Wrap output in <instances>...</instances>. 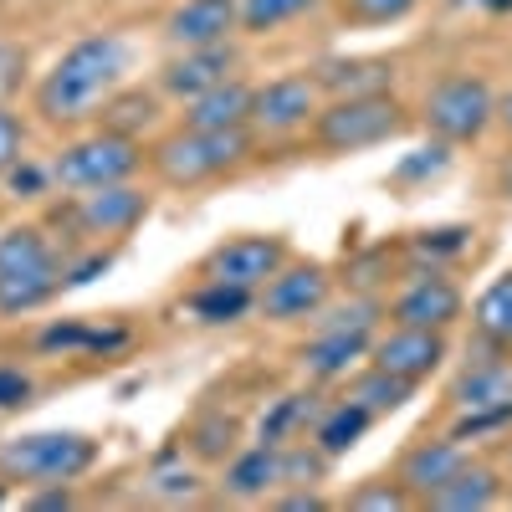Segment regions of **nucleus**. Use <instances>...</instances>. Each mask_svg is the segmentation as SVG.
Returning a JSON list of instances; mask_svg holds the SVG:
<instances>
[{
  "label": "nucleus",
  "instance_id": "nucleus-1",
  "mask_svg": "<svg viewBox=\"0 0 512 512\" xmlns=\"http://www.w3.org/2000/svg\"><path fill=\"white\" fill-rule=\"evenodd\" d=\"M128 72V41L118 31H93L72 41L52 62V72L36 82V113L47 123H77L93 108H103Z\"/></svg>",
  "mask_w": 512,
  "mask_h": 512
},
{
  "label": "nucleus",
  "instance_id": "nucleus-2",
  "mask_svg": "<svg viewBox=\"0 0 512 512\" xmlns=\"http://www.w3.org/2000/svg\"><path fill=\"white\" fill-rule=\"evenodd\" d=\"M67 282V262L47 241L41 226H11L0 231V313L16 318L41 303H52Z\"/></svg>",
  "mask_w": 512,
  "mask_h": 512
},
{
  "label": "nucleus",
  "instance_id": "nucleus-3",
  "mask_svg": "<svg viewBox=\"0 0 512 512\" xmlns=\"http://www.w3.org/2000/svg\"><path fill=\"white\" fill-rule=\"evenodd\" d=\"M251 154V128H221V134H210V128H180V134H169L154 144L149 164L164 185H210L231 175L236 164H246Z\"/></svg>",
  "mask_w": 512,
  "mask_h": 512
},
{
  "label": "nucleus",
  "instance_id": "nucleus-4",
  "mask_svg": "<svg viewBox=\"0 0 512 512\" xmlns=\"http://www.w3.org/2000/svg\"><path fill=\"white\" fill-rule=\"evenodd\" d=\"M98 466V441L82 431H31L0 446V477L6 482H31V487H52V482H77Z\"/></svg>",
  "mask_w": 512,
  "mask_h": 512
},
{
  "label": "nucleus",
  "instance_id": "nucleus-5",
  "mask_svg": "<svg viewBox=\"0 0 512 512\" xmlns=\"http://www.w3.org/2000/svg\"><path fill=\"white\" fill-rule=\"evenodd\" d=\"M400 128H405V108L390 93H359V98L323 103L313 139L323 154H364V149L400 139Z\"/></svg>",
  "mask_w": 512,
  "mask_h": 512
},
{
  "label": "nucleus",
  "instance_id": "nucleus-6",
  "mask_svg": "<svg viewBox=\"0 0 512 512\" xmlns=\"http://www.w3.org/2000/svg\"><path fill=\"white\" fill-rule=\"evenodd\" d=\"M144 169V149L139 139L113 134V128H98V134L72 139L57 159H52V180L72 195L82 190H103V185H123Z\"/></svg>",
  "mask_w": 512,
  "mask_h": 512
},
{
  "label": "nucleus",
  "instance_id": "nucleus-7",
  "mask_svg": "<svg viewBox=\"0 0 512 512\" xmlns=\"http://www.w3.org/2000/svg\"><path fill=\"white\" fill-rule=\"evenodd\" d=\"M497 118V93L487 88V77L451 72L425 93V128L441 144H477Z\"/></svg>",
  "mask_w": 512,
  "mask_h": 512
},
{
  "label": "nucleus",
  "instance_id": "nucleus-8",
  "mask_svg": "<svg viewBox=\"0 0 512 512\" xmlns=\"http://www.w3.org/2000/svg\"><path fill=\"white\" fill-rule=\"evenodd\" d=\"M318 113H323V88L308 72H282L251 93V128L262 139L303 134L308 123H318Z\"/></svg>",
  "mask_w": 512,
  "mask_h": 512
},
{
  "label": "nucleus",
  "instance_id": "nucleus-9",
  "mask_svg": "<svg viewBox=\"0 0 512 512\" xmlns=\"http://www.w3.org/2000/svg\"><path fill=\"white\" fill-rule=\"evenodd\" d=\"M451 400L461 410L456 436L502 431V425L512 420V364L507 359H482L472 369H461V379L451 384Z\"/></svg>",
  "mask_w": 512,
  "mask_h": 512
},
{
  "label": "nucleus",
  "instance_id": "nucleus-10",
  "mask_svg": "<svg viewBox=\"0 0 512 512\" xmlns=\"http://www.w3.org/2000/svg\"><path fill=\"white\" fill-rule=\"evenodd\" d=\"M282 267H287V241L282 236H231V241H221L216 251L205 256L200 277L231 282V287H246V292H262Z\"/></svg>",
  "mask_w": 512,
  "mask_h": 512
},
{
  "label": "nucleus",
  "instance_id": "nucleus-11",
  "mask_svg": "<svg viewBox=\"0 0 512 512\" xmlns=\"http://www.w3.org/2000/svg\"><path fill=\"white\" fill-rule=\"evenodd\" d=\"M328 272L318 262H287L262 292H256V308L267 323H303L318 318L328 308Z\"/></svg>",
  "mask_w": 512,
  "mask_h": 512
},
{
  "label": "nucleus",
  "instance_id": "nucleus-12",
  "mask_svg": "<svg viewBox=\"0 0 512 512\" xmlns=\"http://www.w3.org/2000/svg\"><path fill=\"white\" fill-rule=\"evenodd\" d=\"M67 216L77 221L82 236H128L144 216H149V195L134 190V185H103V190H82L72 205H67Z\"/></svg>",
  "mask_w": 512,
  "mask_h": 512
},
{
  "label": "nucleus",
  "instance_id": "nucleus-13",
  "mask_svg": "<svg viewBox=\"0 0 512 512\" xmlns=\"http://www.w3.org/2000/svg\"><path fill=\"white\" fill-rule=\"evenodd\" d=\"M236 62H241V57H236L231 41H216V47H180V57H169V62L159 67V88H164L169 98L190 103V98L210 93L216 82L236 77Z\"/></svg>",
  "mask_w": 512,
  "mask_h": 512
},
{
  "label": "nucleus",
  "instance_id": "nucleus-14",
  "mask_svg": "<svg viewBox=\"0 0 512 512\" xmlns=\"http://www.w3.org/2000/svg\"><path fill=\"white\" fill-rule=\"evenodd\" d=\"M441 359H446V333H436V328H405V323H395L390 333H379L374 349H369V364L390 369V374H400L410 384H420L425 374H436Z\"/></svg>",
  "mask_w": 512,
  "mask_h": 512
},
{
  "label": "nucleus",
  "instance_id": "nucleus-15",
  "mask_svg": "<svg viewBox=\"0 0 512 512\" xmlns=\"http://www.w3.org/2000/svg\"><path fill=\"white\" fill-rule=\"evenodd\" d=\"M461 287L451 282V277H441V272H420L395 303H390V318L395 323H405V328H436V333H446L456 318H461Z\"/></svg>",
  "mask_w": 512,
  "mask_h": 512
},
{
  "label": "nucleus",
  "instance_id": "nucleus-16",
  "mask_svg": "<svg viewBox=\"0 0 512 512\" xmlns=\"http://www.w3.org/2000/svg\"><path fill=\"white\" fill-rule=\"evenodd\" d=\"M241 26V0H180L164 21L169 47H216Z\"/></svg>",
  "mask_w": 512,
  "mask_h": 512
},
{
  "label": "nucleus",
  "instance_id": "nucleus-17",
  "mask_svg": "<svg viewBox=\"0 0 512 512\" xmlns=\"http://www.w3.org/2000/svg\"><path fill=\"white\" fill-rule=\"evenodd\" d=\"M466 466V451H461V436H451V441H420V446H410L405 451V461H400V482L415 492V502H425L431 492H441L456 472Z\"/></svg>",
  "mask_w": 512,
  "mask_h": 512
},
{
  "label": "nucleus",
  "instance_id": "nucleus-18",
  "mask_svg": "<svg viewBox=\"0 0 512 512\" xmlns=\"http://www.w3.org/2000/svg\"><path fill=\"white\" fill-rule=\"evenodd\" d=\"M369 349H374V333L318 328V338L303 344V374H313V379H344L359 359H369Z\"/></svg>",
  "mask_w": 512,
  "mask_h": 512
},
{
  "label": "nucleus",
  "instance_id": "nucleus-19",
  "mask_svg": "<svg viewBox=\"0 0 512 512\" xmlns=\"http://www.w3.org/2000/svg\"><path fill=\"white\" fill-rule=\"evenodd\" d=\"M251 93L256 88L246 77L216 82L210 93L185 103V128H210V134H221V128H251Z\"/></svg>",
  "mask_w": 512,
  "mask_h": 512
},
{
  "label": "nucleus",
  "instance_id": "nucleus-20",
  "mask_svg": "<svg viewBox=\"0 0 512 512\" xmlns=\"http://www.w3.org/2000/svg\"><path fill=\"white\" fill-rule=\"evenodd\" d=\"M277 487H282V446L256 441L251 451L231 456V466H226V497L256 502V497H267Z\"/></svg>",
  "mask_w": 512,
  "mask_h": 512
},
{
  "label": "nucleus",
  "instance_id": "nucleus-21",
  "mask_svg": "<svg viewBox=\"0 0 512 512\" xmlns=\"http://www.w3.org/2000/svg\"><path fill=\"white\" fill-rule=\"evenodd\" d=\"M497 502H502V477L492 466H472V461H466L441 492L425 497V507H436V512H487Z\"/></svg>",
  "mask_w": 512,
  "mask_h": 512
},
{
  "label": "nucleus",
  "instance_id": "nucleus-22",
  "mask_svg": "<svg viewBox=\"0 0 512 512\" xmlns=\"http://www.w3.org/2000/svg\"><path fill=\"white\" fill-rule=\"evenodd\" d=\"M313 77H318V88L333 93V98H359V93H384V88H390L395 67L374 62V57H333Z\"/></svg>",
  "mask_w": 512,
  "mask_h": 512
},
{
  "label": "nucleus",
  "instance_id": "nucleus-23",
  "mask_svg": "<svg viewBox=\"0 0 512 512\" xmlns=\"http://www.w3.org/2000/svg\"><path fill=\"white\" fill-rule=\"evenodd\" d=\"M374 425V415L359 405V400H338V405H323V415H318V425H313V441L328 451V456H344V451H354L359 441H364V431Z\"/></svg>",
  "mask_w": 512,
  "mask_h": 512
},
{
  "label": "nucleus",
  "instance_id": "nucleus-24",
  "mask_svg": "<svg viewBox=\"0 0 512 512\" xmlns=\"http://www.w3.org/2000/svg\"><path fill=\"white\" fill-rule=\"evenodd\" d=\"M410 395H415V384L400 379V374H390V369H379V364H369L364 374L349 379V400H359L374 420H379V415H395Z\"/></svg>",
  "mask_w": 512,
  "mask_h": 512
},
{
  "label": "nucleus",
  "instance_id": "nucleus-25",
  "mask_svg": "<svg viewBox=\"0 0 512 512\" xmlns=\"http://www.w3.org/2000/svg\"><path fill=\"white\" fill-rule=\"evenodd\" d=\"M318 415H323L318 395H282V400L267 410V420H262V441H267V446L303 441V431H308V425H318Z\"/></svg>",
  "mask_w": 512,
  "mask_h": 512
},
{
  "label": "nucleus",
  "instance_id": "nucleus-26",
  "mask_svg": "<svg viewBox=\"0 0 512 512\" xmlns=\"http://www.w3.org/2000/svg\"><path fill=\"white\" fill-rule=\"evenodd\" d=\"M256 308V292H246V287H231V282H200L195 292H190V313L200 318V323H236V318H246Z\"/></svg>",
  "mask_w": 512,
  "mask_h": 512
},
{
  "label": "nucleus",
  "instance_id": "nucleus-27",
  "mask_svg": "<svg viewBox=\"0 0 512 512\" xmlns=\"http://www.w3.org/2000/svg\"><path fill=\"white\" fill-rule=\"evenodd\" d=\"M477 328L497 349H512V272H502L482 297H477Z\"/></svg>",
  "mask_w": 512,
  "mask_h": 512
},
{
  "label": "nucleus",
  "instance_id": "nucleus-28",
  "mask_svg": "<svg viewBox=\"0 0 512 512\" xmlns=\"http://www.w3.org/2000/svg\"><path fill=\"white\" fill-rule=\"evenodd\" d=\"M159 118V98L154 93H113L103 103V128H113V134H128V139H139V128H149Z\"/></svg>",
  "mask_w": 512,
  "mask_h": 512
},
{
  "label": "nucleus",
  "instance_id": "nucleus-29",
  "mask_svg": "<svg viewBox=\"0 0 512 512\" xmlns=\"http://www.w3.org/2000/svg\"><path fill=\"white\" fill-rule=\"evenodd\" d=\"M318 6H323V0H241V31L267 36V31H277V26H287L297 16H308Z\"/></svg>",
  "mask_w": 512,
  "mask_h": 512
},
{
  "label": "nucleus",
  "instance_id": "nucleus-30",
  "mask_svg": "<svg viewBox=\"0 0 512 512\" xmlns=\"http://www.w3.org/2000/svg\"><path fill=\"white\" fill-rule=\"evenodd\" d=\"M108 344H123V333H103V328H88V323H77V318H67V323H52L47 333L36 338V349H47V354H82V349H108Z\"/></svg>",
  "mask_w": 512,
  "mask_h": 512
},
{
  "label": "nucleus",
  "instance_id": "nucleus-31",
  "mask_svg": "<svg viewBox=\"0 0 512 512\" xmlns=\"http://www.w3.org/2000/svg\"><path fill=\"white\" fill-rule=\"evenodd\" d=\"M349 507L354 512H405V507H415V492L395 477V482H384V477H374V482H364L359 492H349Z\"/></svg>",
  "mask_w": 512,
  "mask_h": 512
},
{
  "label": "nucleus",
  "instance_id": "nucleus-32",
  "mask_svg": "<svg viewBox=\"0 0 512 512\" xmlns=\"http://www.w3.org/2000/svg\"><path fill=\"white\" fill-rule=\"evenodd\" d=\"M420 0H338V16L349 26H395L405 21Z\"/></svg>",
  "mask_w": 512,
  "mask_h": 512
},
{
  "label": "nucleus",
  "instance_id": "nucleus-33",
  "mask_svg": "<svg viewBox=\"0 0 512 512\" xmlns=\"http://www.w3.org/2000/svg\"><path fill=\"white\" fill-rule=\"evenodd\" d=\"M190 451H195L200 461H226V456L236 451V420H231V415L200 420L195 431H190Z\"/></svg>",
  "mask_w": 512,
  "mask_h": 512
},
{
  "label": "nucleus",
  "instance_id": "nucleus-34",
  "mask_svg": "<svg viewBox=\"0 0 512 512\" xmlns=\"http://www.w3.org/2000/svg\"><path fill=\"white\" fill-rule=\"evenodd\" d=\"M144 487H149L154 497H164V502H190V497H200V477L190 472V466H154Z\"/></svg>",
  "mask_w": 512,
  "mask_h": 512
},
{
  "label": "nucleus",
  "instance_id": "nucleus-35",
  "mask_svg": "<svg viewBox=\"0 0 512 512\" xmlns=\"http://www.w3.org/2000/svg\"><path fill=\"white\" fill-rule=\"evenodd\" d=\"M26 128H21V118L6 108V103H0V175H6V169H16L26 154Z\"/></svg>",
  "mask_w": 512,
  "mask_h": 512
},
{
  "label": "nucleus",
  "instance_id": "nucleus-36",
  "mask_svg": "<svg viewBox=\"0 0 512 512\" xmlns=\"http://www.w3.org/2000/svg\"><path fill=\"white\" fill-rule=\"evenodd\" d=\"M31 374L21 369V364H0V410H21L26 400H31Z\"/></svg>",
  "mask_w": 512,
  "mask_h": 512
},
{
  "label": "nucleus",
  "instance_id": "nucleus-37",
  "mask_svg": "<svg viewBox=\"0 0 512 512\" xmlns=\"http://www.w3.org/2000/svg\"><path fill=\"white\" fill-rule=\"evenodd\" d=\"M26 82V57L11 47V41H0V103H6L11 93H21Z\"/></svg>",
  "mask_w": 512,
  "mask_h": 512
},
{
  "label": "nucleus",
  "instance_id": "nucleus-38",
  "mask_svg": "<svg viewBox=\"0 0 512 512\" xmlns=\"http://www.w3.org/2000/svg\"><path fill=\"white\" fill-rule=\"evenodd\" d=\"M466 236H472V231H425V236L415 241V251H420V256H441V251H461V246H466Z\"/></svg>",
  "mask_w": 512,
  "mask_h": 512
},
{
  "label": "nucleus",
  "instance_id": "nucleus-39",
  "mask_svg": "<svg viewBox=\"0 0 512 512\" xmlns=\"http://www.w3.org/2000/svg\"><path fill=\"white\" fill-rule=\"evenodd\" d=\"M277 507H282V512H323L328 502H323L313 487H292V492H282V497H277Z\"/></svg>",
  "mask_w": 512,
  "mask_h": 512
},
{
  "label": "nucleus",
  "instance_id": "nucleus-40",
  "mask_svg": "<svg viewBox=\"0 0 512 512\" xmlns=\"http://www.w3.org/2000/svg\"><path fill=\"white\" fill-rule=\"evenodd\" d=\"M497 195H502V200H512V154L497 164Z\"/></svg>",
  "mask_w": 512,
  "mask_h": 512
},
{
  "label": "nucleus",
  "instance_id": "nucleus-41",
  "mask_svg": "<svg viewBox=\"0 0 512 512\" xmlns=\"http://www.w3.org/2000/svg\"><path fill=\"white\" fill-rule=\"evenodd\" d=\"M472 6H482L487 16H512V0H472Z\"/></svg>",
  "mask_w": 512,
  "mask_h": 512
},
{
  "label": "nucleus",
  "instance_id": "nucleus-42",
  "mask_svg": "<svg viewBox=\"0 0 512 512\" xmlns=\"http://www.w3.org/2000/svg\"><path fill=\"white\" fill-rule=\"evenodd\" d=\"M497 123L512 134V93H502V98H497Z\"/></svg>",
  "mask_w": 512,
  "mask_h": 512
},
{
  "label": "nucleus",
  "instance_id": "nucleus-43",
  "mask_svg": "<svg viewBox=\"0 0 512 512\" xmlns=\"http://www.w3.org/2000/svg\"><path fill=\"white\" fill-rule=\"evenodd\" d=\"M11 502V487H6V477H0V507H6Z\"/></svg>",
  "mask_w": 512,
  "mask_h": 512
}]
</instances>
